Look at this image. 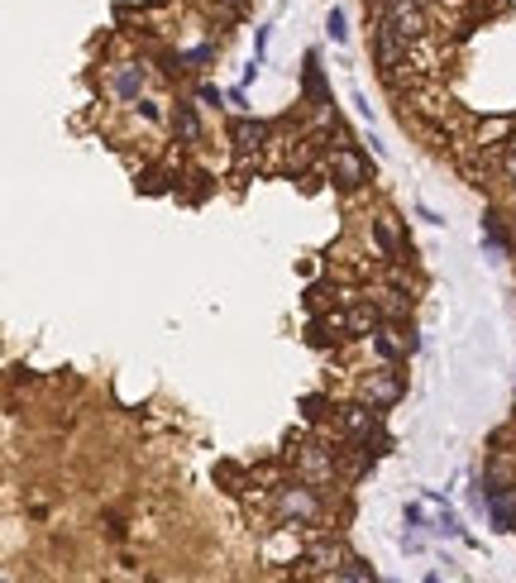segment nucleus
Instances as JSON below:
<instances>
[{
    "label": "nucleus",
    "instance_id": "obj_12",
    "mask_svg": "<svg viewBox=\"0 0 516 583\" xmlns=\"http://www.w3.org/2000/svg\"><path fill=\"white\" fill-rule=\"evenodd\" d=\"M349 325H354V330H373V325H378V316H373L368 306H359V311L349 316Z\"/></svg>",
    "mask_w": 516,
    "mask_h": 583
},
{
    "label": "nucleus",
    "instance_id": "obj_10",
    "mask_svg": "<svg viewBox=\"0 0 516 583\" xmlns=\"http://www.w3.org/2000/svg\"><path fill=\"white\" fill-rule=\"evenodd\" d=\"M373 235H378V244H383L387 259H397V254H402V244H397V235H392V225H387V220H373Z\"/></svg>",
    "mask_w": 516,
    "mask_h": 583
},
{
    "label": "nucleus",
    "instance_id": "obj_15",
    "mask_svg": "<svg viewBox=\"0 0 516 583\" xmlns=\"http://www.w3.org/2000/svg\"><path fill=\"white\" fill-rule=\"evenodd\" d=\"M378 354H383V359H397L402 345H397V340H387V335H378Z\"/></svg>",
    "mask_w": 516,
    "mask_h": 583
},
{
    "label": "nucleus",
    "instance_id": "obj_11",
    "mask_svg": "<svg viewBox=\"0 0 516 583\" xmlns=\"http://www.w3.org/2000/svg\"><path fill=\"white\" fill-rule=\"evenodd\" d=\"M325 29H330V39H335V44H344V39H349V29H344V10H330Z\"/></svg>",
    "mask_w": 516,
    "mask_h": 583
},
{
    "label": "nucleus",
    "instance_id": "obj_2",
    "mask_svg": "<svg viewBox=\"0 0 516 583\" xmlns=\"http://www.w3.org/2000/svg\"><path fill=\"white\" fill-rule=\"evenodd\" d=\"M330 182L340 187V192H354V187H364L368 182V163L359 158V149H335L330 153Z\"/></svg>",
    "mask_w": 516,
    "mask_h": 583
},
{
    "label": "nucleus",
    "instance_id": "obj_4",
    "mask_svg": "<svg viewBox=\"0 0 516 583\" xmlns=\"http://www.w3.org/2000/svg\"><path fill=\"white\" fill-rule=\"evenodd\" d=\"M110 91H115V101H139V96H144V67L115 63L110 67Z\"/></svg>",
    "mask_w": 516,
    "mask_h": 583
},
{
    "label": "nucleus",
    "instance_id": "obj_17",
    "mask_svg": "<svg viewBox=\"0 0 516 583\" xmlns=\"http://www.w3.org/2000/svg\"><path fill=\"white\" fill-rule=\"evenodd\" d=\"M502 168H507V182H516V153H507V163H502Z\"/></svg>",
    "mask_w": 516,
    "mask_h": 583
},
{
    "label": "nucleus",
    "instance_id": "obj_8",
    "mask_svg": "<svg viewBox=\"0 0 516 583\" xmlns=\"http://www.w3.org/2000/svg\"><path fill=\"white\" fill-rule=\"evenodd\" d=\"M172 130L182 134L187 144H196V139H201V120H196L192 101H177V106H172Z\"/></svg>",
    "mask_w": 516,
    "mask_h": 583
},
{
    "label": "nucleus",
    "instance_id": "obj_7",
    "mask_svg": "<svg viewBox=\"0 0 516 583\" xmlns=\"http://www.w3.org/2000/svg\"><path fill=\"white\" fill-rule=\"evenodd\" d=\"M368 388H373V397H378V407H392V402L402 397V383H397V373H392V368L368 373Z\"/></svg>",
    "mask_w": 516,
    "mask_h": 583
},
{
    "label": "nucleus",
    "instance_id": "obj_18",
    "mask_svg": "<svg viewBox=\"0 0 516 583\" xmlns=\"http://www.w3.org/2000/svg\"><path fill=\"white\" fill-rule=\"evenodd\" d=\"M512 192H516V182H512Z\"/></svg>",
    "mask_w": 516,
    "mask_h": 583
},
{
    "label": "nucleus",
    "instance_id": "obj_6",
    "mask_svg": "<svg viewBox=\"0 0 516 583\" xmlns=\"http://www.w3.org/2000/svg\"><path fill=\"white\" fill-rule=\"evenodd\" d=\"M340 426L349 435H354V440H373V435H378V407H344L340 411Z\"/></svg>",
    "mask_w": 516,
    "mask_h": 583
},
{
    "label": "nucleus",
    "instance_id": "obj_3",
    "mask_svg": "<svg viewBox=\"0 0 516 583\" xmlns=\"http://www.w3.org/2000/svg\"><path fill=\"white\" fill-rule=\"evenodd\" d=\"M383 24H392L407 44H416L426 34V15L416 10V0H383Z\"/></svg>",
    "mask_w": 516,
    "mask_h": 583
},
{
    "label": "nucleus",
    "instance_id": "obj_1",
    "mask_svg": "<svg viewBox=\"0 0 516 583\" xmlns=\"http://www.w3.org/2000/svg\"><path fill=\"white\" fill-rule=\"evenodd\" d=\"M273 507H278V517L292 521V526H311V521L321 517V502H316V493H311L306 483H287V488H278Z\"/></svg>",
    "mask_w": 516,
    "mask_h": 583
},
{
    "label": "nucleus",
    "instance_id": "obj_13",
    "mask_svg": "<svg viewBox=\"0 0 516 583\" xmlns=\"http://www.w3.org/2000/svg\"><path fill=\"white\" fill-rule=\"evenodd\" d=\"M196 101H201V106H220V101H225V91H220V87H211V82H206V87L196 91Z\"/></svg>",
    "mask_w": 516,
    "mask_h": 583
},
{
    "label": "nucleus",
    "instance_id": "obj_5",
    "mask_svg": "<svg viewBox=\"0 0 516 583\" xmlns=\"http://www.w3.org/2000/svg\"><path fill=\"white\" fill-rule=\"evenodd\" d=\"M373 39H378V67H383V72H392V67L407 58V39H402L392 24L378 20V34H373Z\"/></svg>",
    "mask_w": 516,
    "mask_h": 583
},
{
    "label": "nucleus",
    "instance_id": "obj_16",
    "mask_svg": "<svg viewBox=\"0 0 516 583\" xmlns=\"http://www.w3.org/2000/svg\"><path fill=\"white\" fill-rule=\"evenodd\" d=\"M354 110H359V115H364L368 125H373V106H368V96H354Z\"/></svg>",
    "mask_w": 516,
    "mask_h": 583
},
{
    "label": "nucleus",
    "instance_id": "obj_9",
    "mask_svg": "<svg viewBox=\"0 0 516 583\" xmlns=\"http://www.w3.org/2000/svg\"><path fill=\"white\" fill-rule=\"evenodd\" d=\"M235 144L239 149H258V144H263V139H268V125H258V120H244V115H239L235 120Z\"/></svg>",
    "mask_w": 516,
    "mask_h": 583
},
{
    "label": "nucleus",
    "instance_id": "obj_14",
    "mask_svg": "<svg viewBox=\"0 0 516 583\" xmlns=\"http://www.w3.org/2000/svg\"><path fill=\"white\" fill-rule=\"evenodd\" d=\"M211 58H215V48H211V44H201V48H192V53H187V63H192V67L211 63Z\"/></svg>",
    "mask_w": 516,
    "mask_h": 583
}]
</instances>
